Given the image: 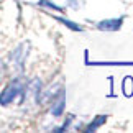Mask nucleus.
Masks as SVG:
<instances>
[{"label":"nucleus","mask_w":133,"mask_h":133,"mask_svg":"<svg viewBox=\"0 0 133 133\" xmlns=\"http://www.w3.org/2000/svg\"><path fill=\"white\" fill-rule=\"evenodd\" d=\"M22 94H23V82H22V79L12 81V82L3 89L2 94H0V105H8L10 102H13V99H17V97L22 95Z\"/></svg>","instance_id":"f257e3e1"},{"label":"nucleus","mask_w":133,"mask_h":133,"mask_svg":"<svg viewBox=\"0 0 133 133\" xmlns=\"http://www.w3.org/2000/svg\"><path fill=\"white\" fill-rule=\"evenodd\" d=\"M120 26H122V18H110L97 23V28L102 30V31H117Z\"/></svg>","instance_id":"f03ea898"},{"label":"nucleus","mask_w":133,"mask_h":133,"mask_svg":"<svg viewBox=\"0 0 133 133\" xmlns=\"http://www.w3.org/2000/svg\"><path fill=\"white\" fill-rule=\"evenodd\" d=\"M64 90H59L58 94H56L54 97V104L51 105V114H53L54 117H59L61 114H63V110H64Z\"/></svg>","instance_id":"7ed1b4c3"},{"label":"nucleus","mask_w":133,"mask_h":133,"mask_svg":"<svg viewBox=\"0 0 133 133\" xmlns=\"http://www.w3.org/2000/svg\"><path fill=\"white\" fill-rule=\"evenodd\" d=\"M105 120H107V117H105V115H102V117H97V118H95V120L90 123V127L87 128V131H94V130H97L100 125H104V123H105Z\"/></svg>","instance_id":"20e7f679"},{"label":"nucleus","mask_w":133,"mask_h":133,"mask_svg":"<svg viewBox=\"0 0 133 133\" xmlns=\"http://www.w3.org/2000/svg\"><path fill=\"white\" fill-rule=\"evenodd\" d=\"M56 20H58V22H61V23H64V25H66V26H69L71 30H76V31H82V28H81V26H79V25H76V23H72V22H69V20H68V18H63V17H58V18H56Z\"/></svg>","instance_id":"39448f33"},{"label":"nucleus","mask_w":133,"mask_h":133,"mask_svg":"<svg viewBox=\"0 0 133 133\" xmlns=\"http://www.w3.org/2000/svg\"><path fill=\"white\" fill-rule=\"evenodd\" d=\"M41 5H46V7H49V8H53V10H63L61 7H58V5H54V3L48 2V0H41Z\"/></svg>","instance_id":"423d86ee"},{"label":"nucleus","mask_w":133,"mask_h":133,"mask_svg":"<svg viewBox=\"0 0 133 133\" xmlns=\"http://www.w3.org/2000/svg\"><path fill=\"white\" fill-rule=\"evenodd\" d=\"M3 71H5V66H3L2 61H0V82H2V79H3Z\"/></svg>","instance_id":"0eeeda50"}]
</instances>
